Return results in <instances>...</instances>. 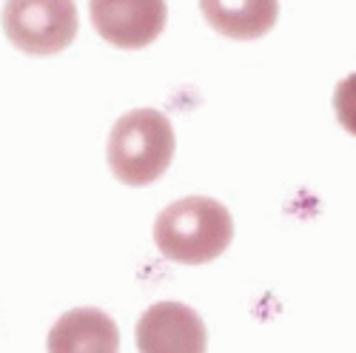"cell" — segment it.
<instances>
[{"instance_id": "6da1fadb", "label": "cell", "mask_w": 356, "mask_h": 353, "mask_svg": "<svg viewBox=\"0 0 356 353\" xmlns=\"http://www.w3.org/2000/svg\"><path fill=\"white\" fill-rule=\"evenodd\" d=\"M234 240V220L211 197H186L171 202L154 222V243L171 262L202 265L217 259Z\"/></svg>"}, {"instance_id": "7a4b0ae2", "label": "cell", "mask_w": 356, "mask_h": 353, "mask_svg": "<svg viewBox=\"0 0 356 353\" xmlns=\"http://www.w3.org/2000/svg\"><path fill=\"white\" fill-rule=\"evenodd\" d=\"M108 168L126 186L160 180L174 160V129L157 108H134L114 123L108 134Z\"/></svg>"}, {"instance_id": "3957f363", "label": "cell", "mask_w": 356, "mask_h": 353, "mask_svg": "<svg viewBox=\"0 0 356 353\" xmlns=\"http://www.w3.org/2000/svg\"><path fill=\"white\" fill-rule=\"evenodd\" d=\"M77 26L74 0H6L3 6L6 38L32 57H51L72 46Z\"/></svg>"}, {"instance_id": "277c9868", "label": "cell", "mask_w": 356, "mask_h": 353, "mask_svg": "<svg viewBox=\"0 0 356 353\" xmlns=\"http://www.w3.org/2000/svg\"><path fill=\"white\" fill-rule=\"evenodd\" d=\"M97 35L117 49H145L168 20L165 0H88Z\"/></svg>"}, {"instance_id": "5b68a950", "label": "cell", "mask_w": 356, "mask_h": 353, "mask_svg": "<svg viewBox=\"0 0 356 353\" xmlns=\"http://www.w3.org/2000/svg\"><path fill=\"white\" fill-rule=\"evenodd\" d=\"M205 322L183 302H157L137 322L140 353H205Z\"/></svg>"}, {"instance_id": "8992f818", "label": "cell", "mask_w": 356, "mask_h": 353, "mask_svg": "<svg viewBox=\"0 0 356 353\" xmlns=\"http://www.w3.org/2000/svg\"><path fill=\"white\" fill-rule=\"evenodd\" d=\"M49 353H117L120 331L100 308H74L49 331Z\"/></svg>"}, {"instance_id": "52a82bcc", "label": "cell", "mask_w": 356, "mask_h": 353, "mask_svg": "<svg viewBox=\"0 0 356 353\" xmlns=\"http://www.w3.org/2000/svg\"><path fill=\"white\" fill-rule=\"evenodd\" d=\"M200 12L217 35L231 40H257L274 28L280 0H200Z\"/></svg>"}, {"instance_id": "ba28073f", "label": "cell", "mask_w": 356, "mask_h": 353, "mask_svg": "<svg viewBox=\"0 0 356 353\" xmlns=\"http://www.w3.org/2000/svg\"><path fill=\"white\" fill-rule=\"evenodd\" d=\"M334 111L339 126L356 137V74H348L345 80H339L334 92Z\"/></svg>"}]
</instances>
